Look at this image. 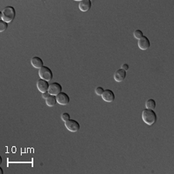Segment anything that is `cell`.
<instances>
[{
	"instance_id": "15",
	"label": "cell",
	"mask_w": 174,
	"mask_h": 174,
	"mask_svg": "<svg viewBox=\"0 0 174 174\" xmlns=\"http://www.w3.org/2000/svg\"><path fill=\"white\" fill-rule=\"evenodd\" d=\"M8 28V24L5 21L1 20L0 21V32H3Z\"/></svg>"
},
{
	"instance_id": "18",
	"label": "cell",
	"mask_w": 174,
	"mask_h": 174,
	"mask_svg": "<svg viewBox=\"0 0 174 174\" xmlns=\"http://www.w3.org/2000/svg\"><path fill=\"white\" fill-rule=\"evenodd\" d=\"M104 91V90L103 89V88H101V87H98V88H96V89H95V93H96L97 95L101 96V94H103Z\"/></svg>"
},
{
	"instance_id": "4",
	"label": "cell",
	"mask_w": 174,
	"mask_h": 174,
	"mask_svg": "<svg viewBox=\"0 0 174 174\" xmlns=\"http://www.w3.org/2000/svg\"><path fill=\"white\" fill-rule=\"evenodd\" d=\"M65 126L67 130L72 132V133H76L80 129V124L77 121L73 120V119H70V120L67 121L65 122Z\"/></svg>"
},
{
	"instance_id": "2",
	"label": "cell",
	"mask_w": 174,
	"mask_h": 174,
	"mask_svg": "<svg viewBox=\"0 0 174 174\" xmlns=\"http://www.w3.org/2000/svg\"><path fill=\"white\" fill-rule=\"evenodd\" d=\"M16 10L12 6H7L4 8L1 12L2 20L5 21L6 22H10L15 19Z\"/></svg>"
},
{
	"instance_id": "17",
	"label": "cell",
	"mask_w": 174,
	"mask_h": 174,
	"mask_svg": "<svg viewBox=\"0 0 174 174\" xmlns=\"http://www.w3.org/2000/svg\"><path fill=\"white\" fill-rule=\"evenodd\" d=\"M61 119H62L63 122H67V121L70 120V116L69 115L68 113H67V112H64V113H63L62 115H61Z\"/></svg>"
},
{
	"instance_id": "1",
	"label": "cell",
	"mask_w": 174,
	"mask_h": 174,
	"mask_svg": "<svg viewBox=\"0 0 174 174\" xmlns=\"http://www.w3.org/2000/svg\"><path fill=\"white\" fill-rule=\"evenodd\" d=\"M142 118L143 122L148 125H152L156 122L157 116L156 112L151 109H144L142 113Z\"/></svg>"
},
{
	"instance_id": "9",
	"label": "cell",
	"mask_w": 174,
	"mask_h": 174,
	"mask_svg": "<svg viewBox=\"0 0 174 174\" xmlns=\"http://www.w3.org/2000/svg\"><path fill=\"white\" fill-rule=\"evenodd\" d=\"M138 46L143 51H146V50L149 49V46H150V41L146 36H143L141 39L138 40Z\"/></svg>"
},
{
	"instance_id": "11",
	"label": "cell",
	"mask_w": 174,
	"mask_h": 174,
	"mask_svg": "<svg viewBox=\"0 0 174 174\" xmlns=\"http://www.w3.org/2000/svg\"><path fill=\"white\" fill-rule=\"evenodd\" d=\"M91 7V2L90 0H82L79 3V9L82 12H87Z\"/></svg>"
},
{
	"instance_id": "21",
	"label": "cell",
	"mask_w": 174,
	"mask_h": 174,
	"mask_svg": "<svg viewBox=\"0 0 174 174\" xmlns=\"http://www.w3.org/2000/svg\"><path fill=\"white\" fill-rule=\"evenodd\" d=\"M0 172H1V173H2H2H3V170H2V168H1V169H0Z\"/></svg>"
},
{
	"instance_id": "14",
	"label": "cell",
	"mask_w": 174,
	"mask_h": 174,
	"mask_svg": "<svg viewBox=\"0 0 174 174\" xmlns=\"http://www.w3.org/2000/svg\"><path fill=\"white\" fill-rule=\"evenodd\" d=\"M146 107L147 109H151L153 110L156 108V101L153 99H149L146 102Z\"/></svg>"
},
{
	"instance_id": "3",
	"label": "cell",
	"mask_w": 174,
	"mask_h": 174,
	"mask_svg": "<svg viewBox=\"0 0 174 174\" xmlns=\"http://www.w3.org/2000/svg\"><path fill=\"white\" fill-rule=\"evenodd\" d=\"M39 76L40 79H43L46 81H51L53 78V73L49 67L43 66L39 70Z\"/></svg>"
},
{
	"instance_id": "13",
	"label": "cell",
	"mask_w": 174,
	"mask_h": 174,
	"mask_svg": "<svg viewBox=\"0 0 174 174\" xmlns=\"http://www.w3.org/2000/svg\"><path fill=\"white\" fill-rule=\"evenodd\" d=\"M57 103V98H56L55 95H51H51L46 99V105L49 106V107H53V106L55 105Z\"/></svg>"
},
{
	"instance_id": "7",
	"label": "cell",
	"mask_w": 174,
	"mask_h": 174,
	"mask_svg": "<svg viewBox=\"0 0 174 174\" xmlns=\"http://www.w3.org/2000/svg\"><path fill=\"white\" fill-rule=\"evenodd\" d=\"M50 85L48 83V81L46 80H43V79H40L37 80V83H36V88H38L39 91L41 93H44L48 91L49 89Z\"/></svg>"
},
{
	"instance_id": "12",
	"label": "cell",
	"mask_w": 174,
	"mask_h": 174,
	"mask_svg": "<svg viewBox=\"0 0 174 174\" xmlns=\"http://www.w3.org/2000/svg\"><path fill=\"white\" fill-rule=\"evenodd\" d=\"M31 64L35 68L40 69L42 67H43V60L38 57H33L31 59Z\"/></svg>"
},
{
	"instance_id": "19",
	"label": "cell",
	"mask_w": 174,
	"mask_h": 174,
	"mask_svg": "<svg viewBox=\"0 0 174 174\" xmlns=\"http://www.w3.org/2000/svg\"><path fill=\"white\" fill-rule=\"evenodd\" d=\"M50 95H51V94H50L48 91H46V92H44V93H42V98H44V99H46V98H47Z\"/></svg>"
},
{
	"instance_id": "20",
	"label": "cell",
	"mask_w": 174,
	"mask_h": 174,
	"mask_svg": "<svg viewBox=\"0 0 174 174\" xmlns=\"http://www.w3.org/2000/svg\"><path fill=\"white\" fill-rule=\"evenodd\" d=\"M122 69H123V70H125V71H127V70L129 69V66H128V64H123L122 65Z\"/></svg>"
},
{
	"instance_id": "16",
	"label": "cell",
	"mask_w": 174,
	"mask_h": 174,
	"mask_svg": "<svg viewBox=\"0 0 174 174\" xmlns=\"http://www.w3.org/2000/svg\"><path fill=\"white\" fill-rule=\"evenodd\" d=\"M143 36V32L141 31L140 30H135L134 32V37L135 39H138V40H139V39H141L142 37Z\"/></svg>"
},
{
	"instance_id": "10",
	"label": "cell",
	"mask_w": 174,
	"mask_h": 174,
	"mask_svg": "<svg viewBox=\"0 0 174 174\" xmlns=\"http://www.w3.org/2000/svg\"><path fill=\"white\" fill-rule=\"evenodd\" d=\"M125 77H126V71L122 68L116 70L115 75H114V78H115V81L117 82L123 81Z\"/></svg>"
},
{
	"instance_id": "5",
	"label": "cell",
	"mask_w": 174,
	"mask_h": 174,
	"mask_svg": "<svg viewBox=\"0 0 174 174\" xmlns=\"http://www.w3.org/2000/svg\"><path fill=\"white\" fill-rule=\"evenodd\" d=\"M48 92H49L51 95L57 96L58 94L62 92V86H61L59 83H57V82L51 84L49 87V89H48Z\"/></svg>"
},
{
	"instance_id": "6",
	"label": "cell",
	"mask_w": 174,
	"mask_h": 174,
	"mask_svg": "<svg viewBox=\"0 0 174 174\" xmlns=\"http://www.w3.org/2000/svg\"><path fill=\"white\" fill-rule=\"evenodd\" d=\"M56 98H57V103L60 105H66L70 102V98L64 92H60V94H58Z\"/></svg>"
},
{
	"instance_id": "8",
	"label": "cell",
	"mask_w": 174,
	"mask_h": 174,
	"mask_svg": "<svg viewBox=\"0 0 174 174\" xmlns=\"http://www.w3.org/2000/svg\"><path fill=\"white\" fill-rule=\"evenodd\" d=\"M101 98L106 102H112L115 100V94L112 90H104L103 94H101Z\"/></svg>"
}]
</instances>
